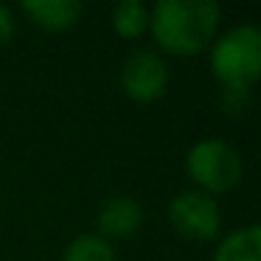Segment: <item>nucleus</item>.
I'll return each instance as SVG.
<instances>
[{
	"label": "nucleus",
	"mask_w": 261,
	"mask_h": 261,
	"mask_svg": "<svg viewBox=\"0 0 261 261\" xmlns=\"http://www.w3.org/2000/svg\"><path fill=\"white\" fill-rule=\"evenodd\" d=\"M222 12L211 0H158L149 9V34L158 54L169 57H197L208 54L219 34Z\"/></svg>",
	"instance_id": "nucleus-1"
},
{
	"label": "nucleus",
	"mask_w": 261,
	"mask_h": 261,
	"mask_svg": "<svg viewBox=\"0 0 261 261\" xmlns=\"http://www.w3.org/2000/svg\"><path fill=\"white\" fill-rule=\"evenodd\" d=\"M208 65L222 90L253 93L261 76V29L253 23H239L216 34L208 48Z\"/></svg>",
	"instance_id": "nucleus-2"
},
{
	"label": "nucleus",
	"mask_w": 261,
	"mask_h": 261,
	"mask_svg": "<svg viewBox=\"0 0 261 261\" xmlns=\"http://www.w3.org/2000/svg\"><path fill=\"white\" fill-rule=\"evenodd\" d=\"M182 169L191 180V188L214 199L219 194L233 191L244 177V163L239 149L222 138H202L194 146H188Z\"/></svg>",
	"instance_id": "nucleus-3"
},
{
	"label": "nucleus",
	"mask_w": 261,
	"mask_h": 261,
	"mask_svg": "<svg viewBox=\"0 0 261 261\" xmlns=\"http://www.w3.org/2000/svg\"><path fill=\"white\" fill-rule=\"evenodd\" d=\"M169 65L154 48H135L121 65V90L135 104H154L169 90Z\"/></svg>",
	"instance_id": "nucleus-4"
},
{
	"label": "nucleus",
	"mask_w": 261,
	"mask_h": 261,
	"mask_svg": "<svg viewBox=\"0 0 261 261\" xmlns=\"http://www.w3.org/2000/svg\"><path fill=\"white\" fill-rule=\"evenodd\" d=\"M169 222L188 242H214L222 230V211L214 197L186 188L169 202Z\"/></svg>",
	"instance_id": "nucleus-5"
},
{
	"label": "nucleus",
	"mask_w": 261,
	"mask_h": 261,
	"mask_svg": "<svg viewBox=\"0 0 261 261\" xmlns=\"http://www.w3.org/2000/svg\"><path fill=\"white\" fill-rule=\"evenodd\" d=\"M141 225H143V205L135 197H126V194L110 197L96 214V227H98L96 236H101L110 244L115 239L135 236L141 230Z\"/></svg>",
	"instance_id": "nucleus-6"
},
{
	"label": "nucleus",
	"mask_w": 261,
	"mask_h": 261,
	"mask_svg": "<svg viewBox=\"0 0 261 261\" xmlns=\"http://www.w3.org/2000/svg\"><path fill=\"white\" fill-rule=\"evenodd\" d=\"M20 12L37 29L48 31V34H65L79 23L82 3H76V0H29L20 6Z\"/></svg>",
	"instance_id": "nucleus-7"
},
{
	"label": "nucleus",
	"mask_w": 261,
	"mask_h": 261,
	"mask_svg": "<svg viewBox=\"0 0 261 261\" xmlns=\"http://www.w3.org/2000/svg\"><path fill=\"white\" fill-rule=\"evenodd\" d=\"M214 261H261V227L244 225L219 239Z\"/></svg>",
	"instance_id": "nucleus-8"
},
{
	"label": "nucleus",
	"mask_w": 261,
	"mask_h": 261,
	"mask_svg": "<svg viewBox=\"0 0 261 261\" xmlns=\"http://www.w3.org/2000/svg\"><path fill=\"white\" fill-rule=\"evenodd\" d=\"M113 31L126 42H135L149 34V6L141 0H121L113 9Z\"/></svg>",
	"instance_id": "nucleus-9"
},
{
	"label": "nucleus",
	"mask_w": 261,
	"mask_h": 261,
	"mask_svg": "<svg viewBox=\"0 0 261 261\" xmlns=\"http://www.w3.org/2000/svg\"><path fill=\"white\" fill-rule=\"evenodd\" d=\"M59 261H118L115 247L110 242H104L96 233H82V236L70 239L68 247L62 250Z\"/></svg>",
	"instance_id": "nucleus-10"
},
{
	"label": "nucleus",
	"mask_w": 261,
	"mask_h": 261,
	"mask_svg": "<svg viewBox=\"0 0 261 261\" xmlns=\"http://www.w3.org/2000/svg\"><path fill=\"white\" fill-rule=\"evenodd\" d=\"M12 37H14V14L9 6L0 3V45H6Z\"/></svg>",
	"instance_id": "nucleus-11"
}]
</instances>
